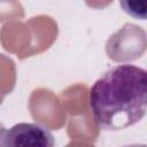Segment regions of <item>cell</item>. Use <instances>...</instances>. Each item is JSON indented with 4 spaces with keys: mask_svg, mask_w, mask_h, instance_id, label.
Listing matches in <instances>:
<instances>
[{
    "mask_svg": "<svg viewBox=\"0 0 147 147\" xmlns=\"http://www.w3.org/2000/svg\"><path fill=\"white\" fill-rule=\"evenodd\" d=\"M147 74L131 64L107 70L88 91L90 107L99 127L123 130L138 123L146 114Z\"/></svg>",
    "mask_w": 147,
    "mask_h": 147,
    "instance_id": "cell-1",
    "label": "cell"
},
{
    "mask_svg": "<svg viewBox=\"0 0 147 147\" xmlns=\"http://www.w3.org/2000/svg\"><path fill=\"white\" fill-rule=\"evenodd\" d=\"M147 46L146 31L136 24L125 23L106 42V54L114 62H130L140 59Z\"/></svg>",
    "mask_w": 147,
    "mask_h": 147,
    "instance_id": "cell-2",
    "label": "cell"
},
{
    "mask_svg": "<svg viewBox=\"0 0 147 147\" xmlns=\"http://www.w3.org/2000/svg\"><path fill=\"white\" fill-rule=\"evenodd\" d=\"M29 110L32 119L48 130H60L67 121V114L59 96L45 87H38L31 92Z\"/></svg>",
    "mask_w": 147,
    "mask_h": 147,
    "instance_id": "cell-3",
    "label": "cell"
},
{
    "mask_svg": "<svg viewBox=\"0 0 147 147\" xmlns=\"http://www.w3.org/2000/svg\"><path fill=\"white\" fill-rule=\"evenodd\" d=\"M1 46L20 60L31 57L32 34L29 25L20 21H9L0 30Z\"/></svg>",
    "mask_w": 147,
    "mask_h": 147,
    "instance_id": "cell-4",
    "label": "cell"
},
{
    "mask_svg": "<svg viewBox=\"0 0 147 147\" xmlns=\"http://www.w3.org/2000/svg\"><path fill=\"white\" fill-rule=\"evenodd\" d=\"M54 145L52 133L37 124H15L6 134V146L10 147H53Z\"/></svg>",
    "mask_w": 147,
    "mask_h": 147,
    "instance_id": "cell-5",
    "label": "cell"
},
{
    "mask_svg": "<svg viewBox=\"0 0 147 147\" xmlns=\"http://www.w3.org/2000/svg\"><path fill=\"white\" fill-rule=\"evenodd\" d=\"M32 34L31 56L46 52L56 40L59 28L55 20L48 15L33 16L25 22Z\"/></svg>",
    "mask_w": 147,
    "mask_h": 147,
    "instance_id": "cell-6",
    "label": "cell"
},
{
    "mask_svg": "<svg viewBox=\"0 0 147 147\" xmlns=\"http://www.w3.org/2000/svg\"><path fill=\"white\" fill-rule=\"evenodd\" d=\"M67 133L70 138L68 146H88L93 145L99 137L100 127L88 109L82 115L69 116Z\"/></svg>",
    "mask_w": 147,
    "mask_h": 147,
    "instance_id": "cell-7",
    "label": "cell"
},
{
    "mask_svg": "<svg viewBox=\"0 0 147 147\" xmlns=\"http://www.w3.org/2000/svg\"><path fill=\"white\" fill-rule=\"evenodd\" d=\"M59 99L65 114L69 116H78L91 109L88 101V87L82 83L74 84L64 88L60 93Z\"/></svg>",
    "mask_w": 147,
    "mask_h": 147,
    "instance_id": "cell-8",
    "label": "cell"
},
{
    "mask_svg": "<svg viewBox=\"0 0 147 147\" xmlns=\"http://www.w3.org/2000/svg\"><path fill=\"white\" fill-rule=\"evenodd\" d=\"M16 85L15 62L5 54H0V93L9 94Z\"/></svg>",
    "mask_w": 147,
    "mask_h": 147,
    "instance_id": "cell-9",
    "label": "cell"
},
{
    "mask_svg": "<svg viewBox=\"0 0 147 147\" xmlns=\"http://www.w3.org/2000/svg\"><path fill=\"white\" fill-rule=\"evenodd\" d=\"M25 13L20 0H0V23L24 18Z\"/></svg>",
    "mask_w": 147,
    "mask_h": 147,
    "instance_id": "cell-10",
    "label": "cell"
},
{
    "mask_svg": "<svg viewBox=\"0 0 147 147\" xmlns=\"http://www.w3.org/2000/svg\"><path fill=\"white\" fill-rule=\"evenodd\" d=\"M122 9L130 16L137 20H146L147 7L146 0H119Z\"/></svg>",
    "mask_w": 147,
    "mask_h": 147,
    "instance_id": "cell-11",
    "label": "cell"
},
{
    "mask_svg": "<svg viewBox=\"0 0 147 147\" xmlns=\"http://www.w3.org/2000/svg\"><path fill=\"white\" fill-rule=\"evenodd\" d=\"M113 2V0H85V3L93 9H102L108 7L110 3Z\"/></svg>",
    "mask_w": 147,
    "mask_h": 147,
    "instance_id": "cell-12",
    "label": "cell"
},
{
    "mask_svg": "<svg viewBox=\"0 0 147 147\" xmlns=\"http://www.w3.org/2000/svg\"><path fill=\"white\" fill-rule=\"evenodd\" d=\"M6 134L7 130L2 123H0V146H6Z\"/></svg>",
    "mask_w": 147,
    "mask_h": 147,
    "instance_id": "cell-13",
    "label": "cell"
},
{
    "mask_svg": "<svg viewBox=\"0 0 147 147\" xmlns=\"http://www.w3.org/2000/svg\"><path fill=\"white\" fill-rule=\"evenodd\" d=\"M2 101H3V95L0 93V106H1V103H2Z\"/></svg>",
    "mask_w": 147,
    "mask_h": 147,
    "instance_id": "cell-14",
    "label": "cell"
}]
</instances>
